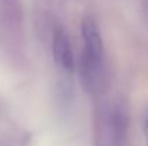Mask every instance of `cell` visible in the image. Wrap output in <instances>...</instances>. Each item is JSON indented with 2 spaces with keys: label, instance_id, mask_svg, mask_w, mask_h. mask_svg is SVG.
<instances>
[{
  "label": "cell",
  "instance_id": "1",
  "mask_svg": "<svg viewBox=\"0 0 148 146\" xmlns=\"http://www.w3.org/2000/svg\"><path fill=\"white\" fill-rule=\"evenodd\" d=\"M81 35L84 40V53L81 59V75L88 89L97 88L103 67V42L97 20L91 16L82 19Z\"/></svg>",
  "mask_w": 148,
  "mask_h": 146
},
{
  "label": "cell",
  "instance_id": "2",
  "mask_svg": "<svg viewBox=\"0 0 148 146\" xmlns=\"http://www.w3.org/2000/svg\"><path fill=\"white\" fill-rule=\"evenodd\" d=\"M52 53L56 67L66 76L75 72V57L71 40L62 27H56L52 37Z\"/></svg>",
  "mask_w": 148,
  "mask_h": 146
},
{
  "label": "cell",
  "instance_id": "3",
  "mask_svg": "<svg viewBox=\"0 0 148 146\" xmlns=\"http://www.w3.org/2000/svg\"><path fill=\"white\" fill-rule=\"evenodd\" d=\"M144 132H145V138H147V143H148V110L145 113V120H144Z\"/></svg>",
  "mask_w": 148,
  "mask_h": 146
}]
</instances>
